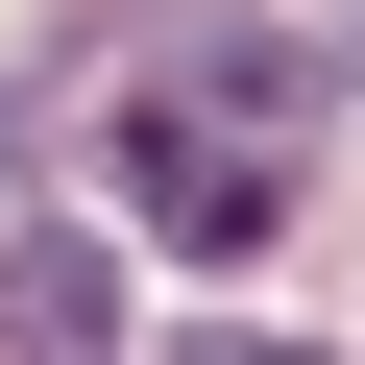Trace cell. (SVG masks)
Wrapping results in <instances>:
<instances>
[{"label":"cell","mask_w":365,"mask_h":365,"mask_svg":"<svg viewBox=\"0 0 365 365\" xmlns=\"http://www.w3.org/2000/svg\"><path fill=\"white\" fill-rule=\"evenodd\" d=\"M122 220H146V244H195V268H244V244L292 220V146L220 122V98H146V122H122Z\"/></svg>","instance_id":"1"},{"label":"cell","mask_w":365,"mask_h":365,"mask_svg":"<svg viewBox=\"0 0 365 365\" xmlns=\"http://www.w3.org/2000/svg\"><path fill=\"white\" fill-rule=\"evenodd\" d=\"M341 49H365V25H341Z\"/></svg>","instance_id":"4"},{"label":"cell","mask_w":365,"mask_h":365,"mask_svg":"<svg viewBox=\"0 0 365 365\" xmlns=\"http://www.w3.org/2000/svg\"><path fill=\"white\" fill-rule=\"evenodd\" d=\"M170 365H317V341H244V317H220V341H170Z\"/></svg>","instance_id":"3"},{"label":"cell","mask_w":365,"mask_h":365,"mask_svg":"<svg viewBox=\"0 0 365 365\" xmlns=\"http://www.w3.org/2000/svg\"><path fill=\"white\" fill-rule=\"evenodd\" d=\"M0 365H122V268H98L73 220L0 244Z\"/></svg>","instance_id":"2"}]
</instances>
